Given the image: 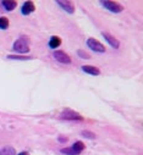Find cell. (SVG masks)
I'll return each mask as SVG.
<instances>
[{
	"mask_svg": "<svg viewBox=\"0 0 143 155\" xmlns=\"http://www.w3.org/2000/svg\"><path fill=\"white\" fill-rule=\"evenodd\" d=\"M59 140H60V142H67V138H65V137H60Z\"/></svg>",
	"mask_w": 143,
	"mask_h": 155,
	"instance_id": "19",
	"label": "cell"
},
{
	"mask_svg": "<svg viewBox=\"0 0 143 155\" xmlns=\"http://www.w3.org/2000/svg\"><path fill=\"white\" fill-rule=\"evenodd\" d=\"M60 44H61L60 37H58V35H53V37L50 38V41H49V47H50L52 49H56V48H59Z\"/></svg>",
	"mask_w": 143,
	"mask_h": 155,
	"instance_id": "10",
	"label": "cell"
},
{
	"mask_svg": "<svg viewBox=\"0 0 143 155\" xmlns=\"http://www.w3.org/2000/svg\"><path fill=\"white\" fill-rule=\"evenodd\" d=\"M16 5H17V3L15 0H5V2H3V6L8 11H12L14 9H16Z\"/></svg>",
	"mask_w": 143,
	"mask_h": 155,
	"instance_id": "12",
	"label": "cell"
},
{
	"mask_svg": "<svg viewBox=\"0 0 143 155\" xmlns=\"http://www.w3.org/2000/svg\"><path fill=\"white\" fill-rule=\"evenodd\" d=\"M60 117H61L62 120H83V117H82V116H81L78 112L71 110V109L64 110V111L61 112V115H60Z\"/></svg>",
	"mask_w": 143,
	"mask_h": 155,
	"instance_id": "2",
	"label": "cell"
},
{
	"mask_svg": "<svg viewBox=\"0 0 143 155\" xmlns=\"http://www.w3.org/2000/svg\"><path fill=\"white\" fill-rule=\"evenodd\" d=\"M34 9H35V6H34L33 2H25V4L21 8V12H22V15H29L34 11Z\"/></svg>",
	"mask_w": 143,
	"mask_h": 155,
	"instance_id": "7",
	"label": "cell"
},
{
	"mask_svg": "<svg viewBox=\"0 0 143 155\" xmlns=\"http://www.w3.org/2000/svg\"><path fill=\"white\" fill-rule=\"evenodd\" d=\"M77 54H78V56H80V58H82V59H91L89 54H87V53H86V51H83V50H78V51H77Z\"/></svg>",
	"mask_w": 143,
	"mask_h": 155,
	"instance_id": "17",
	"label": "cell"
},
{
	"mask_svg": "<svg viewBox=\"0 0 143 155\" xmlns=\"http://www.w3.org/2000/svg\"><path fill=\"white\" fill-rule=\"evenodd\" d=\"M60 151H61L62 154H66V155H77V154L74 151L72 148H62Z\"/></svg>",
	"mask_w": 143,
	"mask_h": 155,
	"instance_id": "16",
	"label": "cell"
},
{
	"mask_svg": "<svg viewBox=\"0 0 143 155\" xmlns=\"http://www.w3.org/2000/svg\"><path fill=\"white\" fill-rule=\"evenodd\" d=\"M9 27V20L6 17H0V28L6 29Z\"/></svg>",
	"mask_w": 143,
	"mask_h": 155,
	"instance_id": "14",
	"label": "cell"
},
{
	"mask_svg": "<svg viewBox=\"0 0 143 155\" xmlns=\"http://www.w3.org/2000/svg\"><path fill=\"white\" fill-rule=\"evenodd\" d=\"M53 56H54L55 60H58V61L61 62V64H70V62H71V58H70L65 51H62V50H56V51H54Z\"/></svg>",
	"mask_w": 143,
	"mask_h": 155,
	"instance_id": "5",
	"label": "cell"
},
{
	"mask_svg": "<svg viewBox=\"0 0 143 155\" xmlns=\"http://www.w3.org/2000/svg\"><path fill=\"white\" fill-rule=\"evenodd\" d=\"M71 148H72V149H74V151L78 155V154H81V153L85 150V144H83L81 140H77V142H75V143H74V145L71 147Z\"/></svg>",
	"mask_w": 143,
	"mask_h": 155,
	"instance_id": "11",
	"label": "cell"
},
{
	"mask_svg": "<svg viewBox=\"0 0 143 155\" xmlns=\"http://www.w3.org/2000/svg\"><path fill=\"white\" fill-rule=\"evenodd\" d=\"M58 5H60L65 11H67L68 14H74L75 12V5L72 2H58Z\"/></svg>",
	"mask_w": 143,
	"mask_h": 155,
	"instance_id": "8",
	"label": "cell"
},
{
	"mask_svg": "<svg viewBox=\"0 0 143 155\" xmlns=\"http://www.w3.org/2000/svg\"><path fill=\"white\" fill-rule=\"evenodd\" d=\"M0 155H17V154L12 147H5L0 150Z\"/></svg>",
	"mask_w": 143,
	"mask_h": 155,
	"instance_id": "13",
	"label": "cell"
},
{
	"mask_svg": "<svg viewBox=\"0 0 143 155\" xmlns=\"http://www.w3.org/2000/svg\"><path fill=\"white\" fill-rule=\"evenodd\" d=\"M8 59H11V60H27L29 58H26V56H15V55H9Z\"/></svg>",
	"mask_w": 143,
	"mask_h": 155,
	"instance_id": "18",
	"label": "cell"
},
{
	"mask_svg": "<svg viewBox=\"0 0 143 155\" xmlns=\"http://www.w3.org/2000/svg\"><path fill=\"white\" fill-rule=\"evenodd\" d=\"M105 9H108L109 11L111 12H115V14H119L121 11H124V6L116 2H101L100 3Z\"/></svg>",
	"mask_w": 143,
	"mask_h": 155,
	"instance_id": "3",
	"label": "cell"
},
{
	"mask_svg": "<svg viewBox=\"0 0 143 155\" xmlns=\"http://www.w3.org/2000/svg\"><path fill=\"white\" fill-rule=\"evenodd\" d=\"M103 37L105 38V41L108 42L113 48H115V49H118L119 47H120V43H119V41L116 39V38L114 37V35H111L110 33H106V32H103Z\"/></svg>",
	"mask_w": 143,
	"mask_h": 155,
	"instance_id": "6",
	"label": "cell"
},
{
	"mask_svg": "<svg viewBox=\"0 0 143 155\" xmlns=\"http://www.w3.org/2000/svg\"><path fill=\"white\" fill-rule=\"evenodd\" d=\"M87 45L93 51H97V53H104L105 51V47L100 42H98L97 39H94V38H89V39L87 41Z\"/></svg>",
	"mask_w": 143,
	"mask_h": 155,
	"instance_id": "4",
	"label": "cell"
},
{
	"mask_svg": "<svg viewBox=\"0 0 143 155\" xmlns=\"http://www.w3.org/2000/svg\"><path fill=\"white\" fill-rule=\"evenodd\" d=\"M16 53L20 54H25L29 51V39L27 37H21L14 43V48H12Z\"/></svg>",
	"mask_w": 143,
	"mask_h": 155,
	"instance_id": "1",
	"label": "cell"
},
{
	"mask_svg": "<svg viewBox=\"0 0 143 155\" xmlns=\"http://www.w3.org/2000/svg\"><path fill=\"white\" fill-rule=\"evenodd\" d=\"M85 138H88V139H95V134L93 132H89V131H82L81 133Z\"/></svg>",
	"mask_w": 143,
	"mask_h": 155,
	"instance_id": "15",
	"label": "cell"
},
{
	"mask_svg": "<svg viewBox=\"0 0 143 155\" xmlns=\"http://www.w3.org/2000/svg\"><path fill=\"white\" fill-rule=\"evenodd\" d=\"M18 155H29V154H28L27 151H22V153H20Z\"/></svg>",
	"mask_w": 143,
	"mask_h": 155,
	"instance_id": "20",
	"label": "cell"
},
{
	"mask_svg": "<svg viewBox=\"0 0 143 155\" xmlns=\"http://www.w3.org/2000/svg\"><path fill=\"white\" fill-rule=\"evenodd\" d=\"M82 70L86 73H89V74H93V76H98L100 73L99 68L95 67V66H92V65H85V66H82Z\"/></svg>",
	"mask_w": 143,
	"mask_h": 155,
	"instance_id": "9",
	"label": "cell"
}]
</instances>
